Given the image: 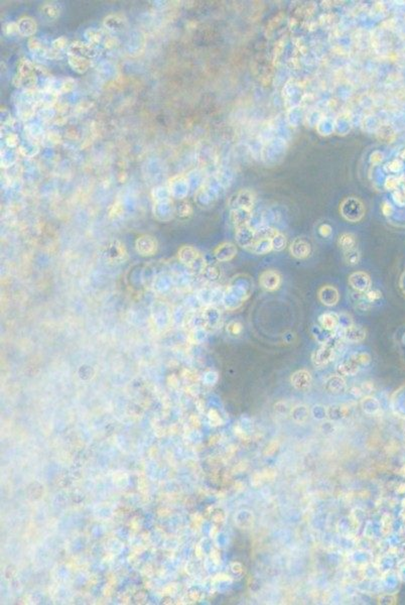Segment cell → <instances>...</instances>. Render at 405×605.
Listing matches in <instances>:
<instances>
[{
  "label": "cell",
  "instance_id": "40",
  "mask_svg": "<svg viewBox=\"0 0 405 605\" xmlns=\"http://www.w3.org/2000/svg\"><path fill=\"white\" fill-rule=\"evenodd\" d=\"M364 298H365V300L369 304H372V303L377 302L381 298V293L379 291H377V290H371L370 289L368 292L364 293Z\"/></svg>",
  "mask_w": 405,
  "mask_h": 605
},
{
  "label": "cell",
  "instance_id": "17",
  "mask_svg": "<svg viewBox=\"0 0 405 605\" xmlns=\"http://www.w3.org/2000/svg\"><path fill=\"white\" fill-rule=\"evenodd\" d=\"M173 207L171 198L160 201H155L154 204V215L162 221H167L172 217Z\"/></svg>",
  "mask_w": 405,
  "mask_h": 605
},
{
  "label": "cell",
  "instance_id": "18",
  "mask_svg": "<svg viewBox=\"0 0 405 605\" xmlns=\"http://www.w3.org/2000/svg\"><path fill=\"white\" fill-rule=\"evenodd\" d=\"M254 204V197L248 191H240L230 199V205L235 208H244L251 210Z\"/></svg>",
  "mask_w": 405,
  "mask_h": 605
},
{
  "label": "cell",
  "instance_id": "45",
  "mask_svg": "<svg viewBox=\"0 0 405 605\" xmlns=\"http://www.w3.org/2000/svg\"><path fill=\"white\" fill-rule=\"evenodd\" d=\"M362 392H363V390H361L360 388H357V387H353V388L350 389V393L352 395H354L355 397H360V396L362 395Z\"/></svg>",
  "mask_w": 405,
  "mask_h": 605
},
{
  "label": "cell",
  "instance_id": "34",
  "mask_svg": "<svg viewBox=\"0 0 405 605\" xmlns=\"http://www.w3.org/2000/svg\"><path fill=\"white\" fill-rule=\"evenodd\" d=\"M272 249L274 251H282L286 247V238L285 236L278 232V233L272 237Z\"/></svg>",
  "mask_w": 405,
  "mask_h": 605
},
{
  "label": "cell",
  "instance_id": "32",
  "mask_svg": "<svg viewBox=\"0 0 405 605\" xmlns=\"http://www.w3.org/2000/svg\"><path fill=\"white\" fill-rule=\"evenodd\" d=\"M360 258H361V253H360V250L357 247L344 252V260L349 265L358 264Z\"/></svg>",
  "mask_w": 405,
  "mask_h": 605
},
{
  "label": "cell",
  "instance_id": "11",
  "mask_svg": "<svg viewBox=\"0 0 405 605\" xmlns=\"http://www.w3.org/2000/svg\"><path fill=\"white\" fill-rule=\"evenodd\" d=\"M290 254L296 259H305L310 255L311 246L310 243L304 238H295L289 246Z\"/></svg>",
  "mask_w": 405,
  "mask_h": 605
},
{
  "label": "cell",
  "instance_id": "21",
  "mask_svg": "<svg viewBox=\"0 0 405 605\" xmlns=\"http://www.w3.org/2000/svg\"><path fill=\"white\" fill-rule=\"evenodd\" d=\"M68 56V64L72 68L73 71L79 74L86 73L92 66V61L88 60L79 56H75L72 54H67Z\"/></svg>",
  "mask_w": 405,
  "mask_h": 605
},
{
  "label": "cell",
  "instance_id": "41",
  "mask_svg": "<svg viewBox=\"0 0 405 605\" xmlns=\"http://www.w3.org/2000/svg\"><path fill=\"white\" fill-rule=\"evenodd\" d=\"M3 32L5 35H13L15 33H18V26H17V22H7L3 25Z\"/></svg>",
  "mask_w": 405,
  "mask_h": 605
},
{
  "label": "cell",
  "instance_id": "29",
  "mask_svg": "<svg viewBox=\"0 0 405 605\" xmlns=\"http://www.w3.org/2000/svg\"><path fill=\"white\" fill-rule=\"evenodd\" d=\"M40 13L48 19H57L60 16L61 8L59 5L54 3H43L40 6Z\"/></svg>",
  "mask_w": 405,
  "mask_h": 605
},
{
  "label": "cell",
  "instance_id": "5",
  "mask_svg": "<svg viewBox=\"0 0 405 605\" xmlns=\"http://www.w3.org/2000/svg\"><path fill=\"white\" fill-rule=\"evenodd\" d=\"M281 282L282 280L280 274L273 269L264 270L259 276L260 287L267 292H273L278 290L281 285Z\"/></svg>",
  "mask_w": 405,
  "mask_h": 605
},
{
  "label": "cell",
  "instance_id": "15",
  "mask_svg": "<svg viewBox=\"0 0 405 605\" xmlns=\"http://www.w3.org/2000/svg\"><path fill=\"white\" fill-rule=\"evenodd\" d=\"M318 297L321 303L327 307H334L339 303V291L333 286H324L318 292Z\"/></svg>",
  "mask_w": 405,
  "mask_h": 605
},
{
  "label": "cell",
  "instance_id": "10",
  "mask_svg": "<svg viewBox=\"0 0 405 605\" xmlns=\"http://www.w3.org/2000/svg\"><path fill=\"white\" fill-rule=\"evenodd\" d=\"M366 338V330L359 325L351 324L344 327V341L357 344L361 343Z\"/></svg>",
  "mask_w": 405,
  "mask_h": 605
},
{
  "label": "cell",
  "instance_id": "38",
  "mask_svg": "<svg viewBox=\"0 0 405 605\" xmlns=\"http://www.w3.org/2000/svg\"><path fill=\"white\" fill-rule=\"evenodd\" d=\"M19 143V137L16 133H7V135L5 136V145L8 149L13 150L14 148H16L18 146Z\"/></svg>",
  "mask_w": 405,
  "mask_h": 605
},
{
  "label": "cell",
  "instance_id": "46",
  "mask_svg": "<svg viewBox=\"0 0 405 605\" xmlns=\"http://www.w3.org/2000/svg\"><path fill=\"white\" fill-rule=\"evenodd\" d=\"M372 389H373V384L372 383H364V385H363V391L370 392Z\"/></svg>",
  "mask_w": 405,
  "mask_h": 605
},
{
  "label": "cell",
  "instance_id": "16",
  "mask_svg": "<svg viewBox=\"0 0 405 605\" xmlns=\"http://www.w3.org/2000/svg\"><path fill=\"white\" fill-rule=\"evenodd\" d=\"M127 24L126 17L121 13H111L103 19V25L110 31H121Z\"/></svg>",
  "mask_w": 405,
  "mask_h": 605
},
{
  "label": "cell",
  "instance_id": "9",
  "mask_svg": "<svg viewBox=\"0 0 405 605\" xmlns=\"http://www.w3.org/2000/svg\"><path fill=\"white\" fill-rule=\"evenodd\" d=\"M235 237H236V242L240 247L250 250L251 247L253 246L254 242L256 241L255 229L251 228L250 226L238 228V229H236Z\"/></svg>",
  "mask_w": 405,
  "mask_h": 605
},
{
  "label": "cell",
  "instance_id": "30",
  "mask_svg": "<svg viewBox=\"0 0 405 605\" xmlns=\"http://www.w3.org/2000/svg\"><path fill=\"white\" fill-rule=\"evenodd\" d=\"M85 38L88 43L92 45H98L103 39V33L100 29L97 28H88L84 32Z\"/></svg>",
  "mask_w": 405,
  "mask_h": 605
},
{
  "label": "cell",
  "instance_id": "26",
  "mask_svg": "<svg viewBox=\"0 0 405 605\" xmlns=\"http://www.w3.org/2000/svg\"><path fill=\"white\" fill-rule=\"evenodd\" d=\"M27 48L28 50L36 56H40V57H44L47 58V54H48V49L46 46L43 45V43L40 41V39H38L37 37H30L28 39L27 42Z\"/></svg>",
  "mask_w": 405,
  "mask_h": 605
},
{
  "label": "cell",
  "instance_id": "6",
  "mask_svg": "<svg viewBox=\"0 0 405 605\" xmlns=\"http://www.w3.org/2000/svg\"><path fill=\"white\" fill-rule=\"evenodd\" d=\"M349 284L355 292L364 294L371 289L372 281L368 273L364 271H356L349 276Z\"/></svg>",
  "mask_w": 405,
  "mask_h": 605
},
{
  "label": "cell",
  "instance_id": "28",
  "mask_svg": "<svg viewBox=\"0 0 405 605\" xmlns=\"http://www.w3.org/2000/svg\"><path fill=\"white\" fill-rule=\"evenodd\" d=\"M202 317H203L205 326H210V327H216L221 319V315L218 312V310H216L212 307L207 309L206 312L203 313Z\"/></svg>",
  "mask_w": 405,
  "mask_h": 605
},
{
  "label": "cell",
  "instance_id": "35",
  "mask_svg": "<svg viewBox=\"0 0 405 605\" xmlns=\"http://www.w3.org/2000/svg\"><path fill=\"white\" fill-rule=\"evenodd\" d=\"M9 151H3L1 152V165L4 168H8L11 165H13L16 161V156L14 155L13 150L8 149Z\"/></svg>",
  "mask_w": 405,
  "mask_h": 605
},
{
  "label": "cell",
  "instance_id": "43",
  "mask_svg": "<svg viewBox=\"0 0 405 605\" xmlns=\"http://www.w3.org/2000/svg\"><path fill=\"white\" fill-rule=\"evenodd\" d=\"M319 232L323 237H330L333 232V229L329 224H322L319 228Z\"/></svg>",
  "mask_w": 405,
  "mask_h": 605
},
{
  "label": "cell",
  "instance_id": "24",
  "mask_svg": "<svg viewBox=\"0 0 405 605\" xmlns=\"http://www.w3.org/2000/svg\"><path fill=\"white\" fill-rule=\"evenodd\" d=\"M360 366L358 364H356L354 361H352L351 359L348 361H344L341 362L340 364H338L336 370L337 374L341 377H354L355 375H357L359 372Z\"/></svg>",
  "mask_w": 405,
  "mask_h": 605
},
{
  "label": "cell",
  "instance_id": "14",
  "mask_svg": "<svg viewBox=\"0 0 405 605\" xmlns=\"http://www.w3.org/2000/svg\"><path fill=\"white\" fill-rule=\"evenodd\" d=\"M319 326L327 332H335L340 326V315L333 312H327L319 317Z\"/></svg>",
  "mask_w": 405,
  "mask_h": 605
},
{
  "label": "cell",
  "instance_id": "27",
  "mask_svg": "<svg viewBox=\"0 0 405 605\" xmlns=\"http://www.w3.org/2000/svg\"><path fill=\"white\" fill-rule=\"evenodd\" d=\"M338 245L343 250V252L354 249L357 247L356 236L352 233H343L339 236Z\"/></svg>",
  "mask_w": 405,
  "mask_h": 605
},
{
  "label": "cell",
  "instance_id": "12",
  "mask_svg": "<svg viewBox=\"0 0 405 605\" xmlns=\"http://www.w3.org/2000/svg\"><path fill=\"white\" fill-rule=\"evenodd\" d=\"M135 247H136V250L140 255L151 256L156 252L157 242L153 237L149 235H143L136 239Z\"/></svg>",
  "mask_w": 405,
  "mask_h": 605
},
{
  "label": "cell",
  "instance_id": "13",
  "mask_svg": "<svg viewBox=\"0 0 405 605\" xmlns=\"http://www.w3.org/2000/svg\"><path fill=\"white\" fill-rule=\"evenodd\" d=\"M237 254V247L231 242H224L218 245L214 250L215 258L220 262L230 261Z\"/></svg>",
  "mask_w": 405,
  "mask_h": 605
},
{
  "label": "cell",
  "instance_id": "8",
  "mask_svg": "<svg viewBox=\"0 0 405 605\" xmlns=\"http://www.w3.org/2000/svg\"><path fill=\"white\" fill-rule=\"evenodd\" d=\"M290 384L295 390L299 392L307 391L312 384L310 372L306 369L296 370L290 377Z\"/></svg>",
  "mask_w": 405,
  "mask_h": 605
},
{
  "label": "cell",
  "instance_id": "37",
  "mask_svg": "<svg viewBox=\"0 0 405 605\" xmlns=\"http://www.w3.org/2000/svg\"><path fill=\"white\" fill-rule=\"evenodd\" d=\"M68 46V38L66 36H60L56 39L53 40L52 42V49H54L57 52H61L64 49H66Z\"/></svg>",
  "mask_w": 405,
  "mask_h": 605
},
{
  "label": "cell",
  "instance_id": "22",
  "mask_svg": "<svg viewBox=\"0 0 405 605\" xmlns=\"http://www.w3.org/2000/svg\"><path fill=\"white\" fill-rule=\"evenodd\" d=\"M17 26H18V33L21 36H25V37L26 36L32 37V35H34V33L37 30L36 21L29 16L20 17L17 21Z\"/></svg>",
  "mask_w": 405,
  "mask_h": 605
},
{
  "label": "cell",
  "instance_id": "36",
  "mask_svg": "<svg viewBox=\"0 0 405 605\" xmlns=\"http://www.w3.org/2000/svg\"><path fill=\"white\" fill-rule=\"evenodd\" d=\"M242 331H243V326L238 321H232L227 326V332H229L231 335H234V336L240 335L242 333Z\"/></svg>",
  "mask_w": 405,
  "mask_h": 605
},
{
  "label": "cell",
  "instance_id": "44",
  "mask_svg": "<svg viewBox=\"0 0 405 605\" xmlns=\"http://www.w3.org/2000/svg\"><path fill=\"white\" fill-rule=\"evenodd\" d=\"M116 43H117V39H116L115 37L108 36V37H106V38L104 39V45H105V48H106V49H111V48H114V46L116 45Z\"/></svg>",
  "mask_w": 405,
  "mask_h": 605
},
{
  "label": "cell",
  "instance_id": "39",
  "mask_svg": "<svg viewBox=\"0 0 405 605\" xmlns=\"http://www.w3.org/2000/svg\"><path fill=\"white\" fill-rule=\"evenodd\" d=\"M203 273H205L206 276L208 277V280H211V281H217L218 277L220 276L219 269L214 265L206 266Z\"/></svg>",
  "mask_w": 405,
  "mask_h": 605
},
{
  "label": "cell",
  "instance_id": "4",
  "mask_svg": "<svg viewBox=\"0 0 405 605\" xmlns=\"http://www.w3.org/2000/svg\"><path fill=\"white\" fill-rule=\"evenodd\" d=\"M337 349L332 347L331 345L324 343L319 348L314 350L311 354V362L314 367L324 368L328 364H330L336 356Z\"/></svg>",
  "mask_w": 405,
  "mask_h": 605
},
{
  "label": "cell",
  "instance_id": "42",
  "mask_svg": "<svg viewBox=\"0 0 405 605\" xmlns=\"http://www.w3.org/2000/svg\"><path fill=\"white\" fill-rule=\"evenodd\" d=\"M178 213L181 214V216H183V217H187V216H190L193 213V209H192V207H191L190 204L184 203V204H182L181 206H179Z\"/></svg>",
  "mask_w": 405,
  "mask_h": 605
},
{
  "label": "cell",
  "instance_id": "3",
  "mask_svg": "<svg viewBox=\"0 0 405 605\" xmlns=\"http://www.w3.org/2000/svg\"><path fill=\"white\" fill-rule=\"evenodd\" d=\"M179 259L187 265L191 270L195 272H203L206 264L202 255L198 252L197 249L191 246H185L179 250Z\"/></svg>",
  "mask_w": 405,
  "mask_h": 605
},
{
  "label": "cell",
  "instance_id": "7",
  "mask_svg": "<svg viewBox=\"0 0 405 605\" xmlns=\"http://www.w3.org/2000/svg\"><path fill=\"white\" fill-rule=\"evenodd\" d=\"M68 54L79 56L88 60H92L98 55L97 50L95 49V45L80 40H76L69 45Z\"/></svg>",
  "mask_w": 405,
  "mask_h": 605
},
{
  "label": "cell",
  "instance_id": "19",
  "mask_svg": "<svg viewBox=\"0 0 405 605\" xmlns=\"http://www.w3.org/2000/svg\"><path fill=\"white\" fill-rule=\"evenodd\" d=\"M252 214L251 210L244 208H235L231 211V221L234 224L235 228H241L245 226H249L251 221Z\"/></svg>",
  "mask_w": 405,
  "mask_h": 605
},
{
  "label": "cell",
  "instance_id": "25",
  "mask_svg": "<svg viewBox=\"0 0 405 605\" xmlns=\"http://www.w3.org/2000/svg\"><path fill=\"white\" fill-rule=\"evenodd\" d=\"M272 250L273 249H272L271 239H268V238L256 239V241L254 242L253 246L250 249L251 252H253L254 254H257V255H264Z\"/></svg>",
  "mask_w": 405,
  "mask_h": 605
},
{
  "label": "cell",
  "instance_id": "33",
  "mask_svg": "<svg viewBox=\"0 0 405 605\" xmlns=\"http://www.w3.org/2000/svg\"><path fill=\"white\" fill-rule=\"evenodd\" d=\"M207 335H208V333H207L205 327H196L190 334V340L194 344H200L206 340Z\"/></svg>",
  "mask_w": 405,
  "mask_h": 605
},
{
  "label": "cell",
  "instance_id": "1",
  "mask_svg": "<svg viewBox=\"0 0 405 605\" xmlns=\"http://www.w3.org/2000/svg\"><path fill=\"white\" fill-rule=\"evenodd\" d=\"M37 83L33 64L27 59H20L17 64V74L13 78L12 84L18 88H25L27 91L32 90Z\"/></svg>",
  "mask_w": 405,
  "mask_h": 605
},
{
  "label": "cell",
  "instance_id": "2",
  "mask_svg": "<svg viewBox=\"0 0 405 605\" xmlns=\"http://www.w3.org/2000/svg\"><path fill=\"white\" fill-rule=\"evenodd\" d=\"M340 212L347 221L358 222L365 215V206L359 199L350 197L343 201Z\"/></svg>",
  "mask_w": 405,
  "mask_h": 605
},
{
  "label": "cell",
  "instance_id": "20",
  "mask_svg": "<svg viewBox=\"0 0 405 605\" xmlns=\"http://www.w3.org/2000/svg\"><path fill=\"white\" fill-rule=\"evenodd\" d=\"M168 189L170 191L171 196L184 198L188 193V183L183 176H177L170 180Z\"/></svg>",
  "mask_w": 405,
  "mask_h": 605
},
{
  "label": "cell",
  "instance_id": "31",
  "mask_svg": "<svg viewBox=\"0 0 405 605\" xmlns=\"http://www.w3.org/2000/svg\"><path fill=\"white\" fill-rule=\"evenodd\" d=\"M350 359L359 366H366L371 362L372 357L367 352H355L351 355Z\"/></svg>",
  "mask_w": 405,
  "mask_h": 605
},
{
  "label": "cell",
  "instance_id": "23",
  "mask_svg": "<svg viewBox=\"0 0 405 605\" xmlns=\"http://www.w3.org/2000/svg\"><path fill=\"white\" fill-rule=\"evenodd\" d=\"M324 387L331 394H339L346 390V382L343 377L337 374L328 378L325 382Z\"/></svg>",
  "mask_w": 405,
  "mask_h": 605
}]
</instances>
